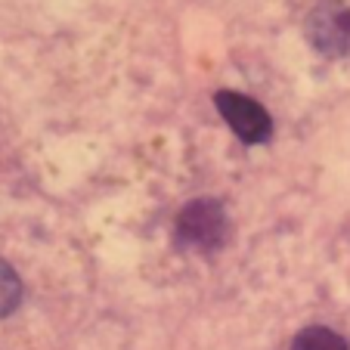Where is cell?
Instances as JSON below:
<instances>
[{"label": "cell", "mask_w": 350, "mask_h": 350, "mask_svg": "<svg viewBox=\"0 0 350 350\" xmlns=\"http://www.w3.org/2000/svg\"><path fill=\"white\" fill-rule=\"evenodd\" d=\"M230 239V211L217 198H196L177 214L174 224V242L183 252L211 254L224 248Z\"/></svg>", "instance_id": "1"}, {"label": "cell", "mask_w": 350, "mask_h": 350, "mask_svg": "<svg viewBox=\"0 0 350 350\" xmlns=\"http://www.w3.org/2000/svg\"><path fill=\"white\" fill-rule=\"evenodd\" d=\"M304 34L319 56L347 59L350 56V10L335 3V0H325V3L313 7V13L307 16Z\"/></svg>", "instance_id": "2"}, {"label": "cell", "mask_w": 350, "mask_h": 350, "mask_svg": "<svg viewBox=\"0 0 350 350\" xmlns=\"http://www.w3.org/2000/svg\"><path fill=\"white\" fill-rule=\"evenodd\" d=\"M214 106H217V112L224 115V121L232 127V133L242 143L260 146L273 137V118L267 115V109L258 99L242 96L236 90H217L214 93Z\"/></svg>", "instance_id": "3"}, {"label": "cell", "mask_w": 350, "mask_h": 350, "mask_svg": "<svg viewBox=\"0 0 350 350\" xmlns=\"http://www.w3.org/2000/svg\"><path fill=\"white\" fill-rule=\"evenodd\" d=\"M291 350H350L347 338H341L335 329H325V325H310V329L297 332Z\"/></svg>", "instance_id": "4"}, {"label": "cell", "mask_w": 350, "mask_h": 350, "mask_svg": "<svg viewBox=\"0 0 350 350\" xmlns=\"http://www.w3.org/2000/svg\"><path fill=\"white\" fill-rule=\"evenodd\" d=\"M22 304V279L13 270V264L0 258V319H7L10 313H16V307Z\"/></svg>", "instance_id": "5"}]
</instances>
